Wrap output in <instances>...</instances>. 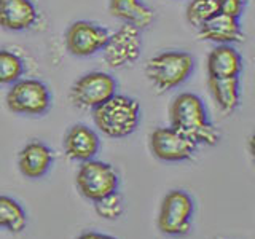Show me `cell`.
Masks as SVG:
<instances>
[{"mask_svg":"<svg viewBox=\"0 0 255 239\" xmlns=\"http://www.w3.org/2000/svg\"><path fill=\"white\" fill-rule=\"evenodd\" d=\"M171 126L185 134L196 145L214 147L220 140V132L215 129L207 117L203 99L195 93H180L175 96L171 109Z\"/></svg>","mask_w":255,"mask_h":239,"instance_id":"1","label":"cell"},{"mask_svg":"<svg viewBox=\"0 0 255 239\" xmlns=\"http://www.w3.org/2000/svg\"><path fill=\"white\" fill-rule=\"evenodd\" d=\"M139 102L125 94H114L110 99L93 109L96 127L112 139H123L131 135L140 123Z\"/></svg>","mask_w":255,"mask_h":239,"instance_id":"2","label":"cell"},{"mask_svg":"<svg viewBox=\"0 0 255 239\" xmlns=\"http://www.w3.org/2000/svg\"><path fill=\"white\" fill-rule=\"evenodd\" d=\"M195 70V58L187 51H161L145 64L148 82L159 91H169L185 83Z\"/></svg>","mask_w":255,"mask_h":239,"instance_id":"3","label":"cell"},{"mask_svg":"<svg viewBox=\"0 0 255 239\" xmlns=\"http://www.w3.org/2000/svg\"><path fill=\"white\" fill-rule=\"evenodd\" d=\"M5 102L8 110L13 114L40 117L51 107V93L48 86L37 78H19L10 85Z\"/></svg>","mask_w":255,"mask_h":239,"instance_id":"4","label":"cell"},{"mask_svg":"<svg viewBox=\"0 0 255 239\" xmlns=\"http://www.w3.org/2000/svg\"><path fill=\"white\" fill-rule=\"evenodd\" d=\"M195 201L185 190H171L164 195L158 212V228L167 236H187L191 231Z\"/></svg>","mask_w":255,"mask_h":239,"instance_id":"5","label":"cell"},{"mask_svg":"<svg viewBox=\"0 0 255 239\" xmlns=\"http://www.w3.org/2000/svg\"><path fill=\"white\" fill-rule=\"evenodd\" d=\"M75 182L80 195L93 203L118 191L120 187V177L115 167L94 158L80 164Z\"/></svg>","mask_w":255,"mask_h":239,"instance_id":"6","label":"cell"},{"mask_svg":"<svg viewBox=\"0 0 255 239\" xmlns=\"http://www.w3.org/2000/svg\"><path fill=\"white\" fill-rule=\"evenodd\" d=\"M118 83L107 72H88L72 85L69 98L77 109L93 110L117 94Z\"/></svg>","mask_w":255,"mask_h":239,"instance_id":"7","label":"cell"},{"mask_svg":"<svg viewBox=\"0 0 255 239\" xmlns=\"http://www.w3.org/2000/svg\"><path fill=\"white\" fill-rule=\"evenodd\" d=\"M142 30L129 24L120 26L110 34L102 48L104 61L112 69H126L139 59L142 51Z\"/></svg>","mask_w":255,"mask_h":239,"instance_id":"8","label":"cell"},{"mask_svg":"<svg viewBox=\"0 0 255 239\" xmlns=\"http://www.w3.org/2000/svg\"><path fill=\"white\" fill-rule=\"evenodd\" d=\"M148 147L155 158L167 163L185 161L193 158L198 145L185 134L174 129L172 126L156 127L148 137Z\"/></svg>","mask_w":255,"mask_h":239,"instance_id":"9","label":"cell"},{"mask_svg":"<svg viewBox=\"0 0 255 239\" xmlns=\"http://www.w3.org/2000/svg\"><path fill=\"white\" fill-rule=\"evenodd\" d=\"M106 27L91 21H75L66 30V48L72 56L77 58H90V56L102 51L109 38Z\"/></svg>","mask_w":255,"mask_h":239,"instance_id":"10","label":"cell"},{"mask_svg":"<svg viewBox=\"0 0 255 239\" xmlns=\"http://www.w3.org/2000/svg\"><path fill=\"white\" fill-rule=\"evenodd\" d=\"M62 147L69 159L83 163L98 155L101 139L93 127L78 123L69 127V131L64 135Z\"/></svg>","mask_w":255,"mask_h":239,"instance_id":"11","label":"cell"},{"mask_svg":"<svg viewBox=\"0 0 255 239\" xmlns=\"http://www.w3.org/2000/svg\"><path fill=\"white\" fill-rule=\"evenodd\" d=\"M54 163L53 150L42 140H32L26 143L18 153V167L27 179H42L51 169Z\"/></svg>","mask_w":255,"mask_h":239,"instance_id":"12","label":"cell"},{"mask_svg":"<svg viewBox=\"0 0 255 239\" xmlns=\"http://www.w3.org/2000/svg\"><path fill=\"white\" fill-rule=\"evenodd\" d=\"M38 21L32 0H0V27L11 32L27 30Z\"/></svg>","mask_w":255,"mask_h":239,"instance_id":"13","label":"cell"},{"mask_svg":"<svg viewBox=\"0 0 255 239\" xmlns=\"http://www.w3.org/2000/svg\"><path fill=\"white\" fill-rule=\"evenodd\" d=\"M198 32L203 40H207V42H212L215 45H233L243 42L244 38L239 19L231 18V16H227L220 11L214 14L209 21H206L198 29Z\"/></svg>","mask_w":255,"mask_h":239,"instance_id":"14","label":"cell"},{"mask_svg":"<svg viewBox=\"0 0 255 239\" xmlns=\"http://www.w3.org/2000/svg\"><path fill=\"white\" fill-rule=\"evenodd\" d=\"M243 56L233 45H217L207 56V74L211 78H239Z\"/></svg>","mask_w":255,"mask_h":239,"instance_id":"15","label":"cell"},{"mask_svg":"<svg viewBox=\"0 0 255 239\" xmlns=\"http://www.w3.org/2000/svg\"><path fill=\"white\" fill-rule=\"evenodd\" d=\"M109 11L123 24L143 30L155 21V10L143 0H110Z\"/></svg>","mask_w":255,"mask_h":239,"instance_id":"16","label":"cell"},{"mask_svg":"<svg viewBox=\"0 0 255 239\" xmlns=\"http://www.w3.org/2000/svg\"><path fill=\"white\" fill-rule=\"evenodd\" d=\"M207 86L214 102L223 115H231L241 102L239 78H207Z\"/></svg>","mask_w":255,"mask_h":239,"instance_id":"17","label":"cell"},{"mask_svg":"<svg viewBox=\"0 0 255 239\" xmlns=\"http://www.w3.org/2000/svg\"><path fill=\"white\" fill-rule=\"evenodd\" d=\"M27 225V215L24 207L14 198L0 195V228L11 233H21Z\"/></svg>","mask_w":255,"mask_h":239,"instance_id":"18","label":"cell"},{"mask_svg":"<svg viewBox=\"0 0 255 239\" xmlns=\"http://www.w3.org/2000/svg\"><path fill=\"white\" fill-rule=\"evenodd\" d=\"M24 61L19 54L10 50H0V86L13 85L22 78Z\"/></svg>","mask_w":255,"mask_h":239,"instance_id":"19","label":"cell"},{"mask_svg":"<svg viewBox=\"0 0 255 239\" xmlns=\"http://www.w3.org/2000/svg\"><path fill=\"white\" fill-rule=\"evenodd\" d=\"M219 13V2L215 0H191L187 5V21L199 29L206 21H209L214 14Z\"/></svg>","mask_w":255,"mask_h":239,"instance_id":"20","label":"cell"},{"mask_svg":"<svg viewBox=\"0 0 255 239\" xmlns=\"http://www.w3.org/2000/svg\"><path fill=\"white\" fill-rule=\"evenodd\" d=\"M94 209L98 212L99 217L106 219V220H117L122 217V214L125 211V204H123V196L114 191L107 196L101 198L99 201H94Z\"/></svg>","mask_w":255,"mask_h":239,"instance_id":"21","label":"cell"},{"mask_svg":"<svg viewBox=\"0 0 255 239\" xmlns=\"http://www.w3.org/2000/svg\"><path fill=\"white\" fill-rule=\"evenodd\" d=\"M247 0H220L219 2V11L231 16V18L239 19L243 16L244 6H246Z\"/></svg>","mask_w":255,"mask_h":239,"instance_id":"22","label":"cell"},{"mask_svg":"<svg viewBox=\"0 0 255 239\" xmlns=\"http://www.w3.org/2000/svg\"><path fill=\"white\" fill-rule=\"evenodd\" d=\"M74 239H118V238L110 236V235H104V233H98V231H86V233H82Z\"/></svg>","mask_w":255,"mask_h":239,"instance_id":"23","label":"cell"},{"mask_svg":"<svg viewBox=\"0 0 255 239\" xmlns=\"http://www.w3.org/2000/svg\"><path fill=\"white\" fill-rule=\"evenodd\" d=\"M215 2H220V0H215Z\"/></svg>","mask_w":255,"mask_h":239,"instance_id":"24","label":"cell"}]
</instances>
